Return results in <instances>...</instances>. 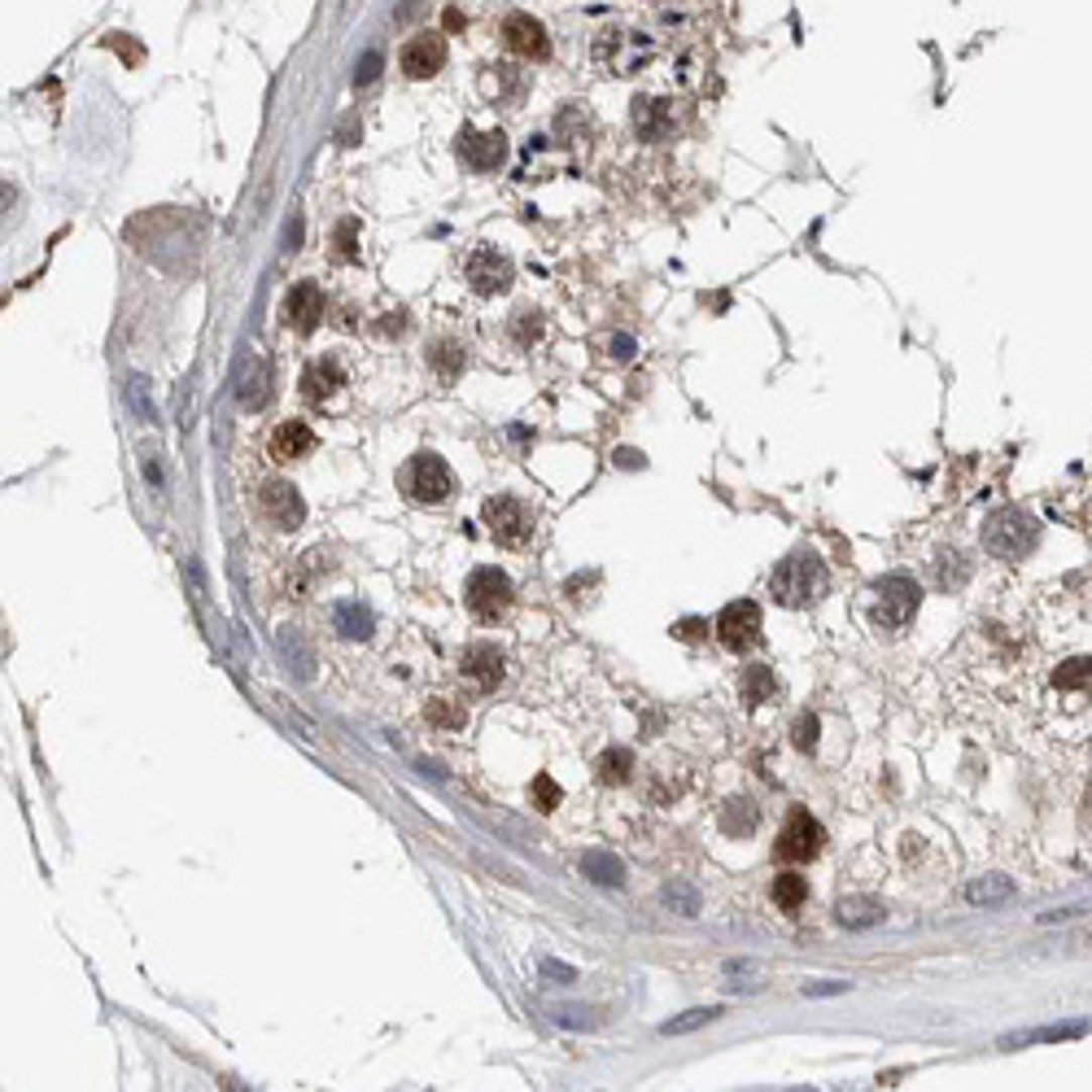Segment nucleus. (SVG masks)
<instances>
[{
    "label": "nucleus",
    "mask_w": 1092,
    "mask_h": 1092,
    "mask_svg": "<svg viewBox=\"0 0 1092 1092\" xmlns=\"http://www.w3.org/2000/svg\"><path fill=\"white\" fill-rule=\"evenodd\" d=\"M826 586H831V573H826V564L818 556H809V551L786 556L778 564V573L769 577V595L778 599L782 608H809V603H818L826 595Z\"/></svg>",
    "instance_id": "nucleus-1"
},
{
    "label": "nucleus",
    "mask_w": 1092,
    "mask_h": 1092,
    "mask_svg": "<svg viewBox=\"0 0 1092 1092\" xmlns=\"http://www.w3.org/2000/svg\"><path fill=\"white\" fill-rule=\"evenodd\" d=\"M1036 542H1041V524L1022 507H996L983 520V551L996 560H1022L1036 551Z\"/></svg>",
    "instance_id": "nucleus-2"
},
{
    "label": "nucleus",
    "mask_w": 1092,
    "mask_h": 1092,
    "mask_svg": "<svg viewBox=\"0 0 1092 1092\" xmlns=\"http://www.w3.org/2000/svg\"><path fill=\"white\" fill-rule=\"evenodd\" d=\"M398 485H402V494L411 498V503L442 507L446 498L455 494V472H451V464H446L442 455L419 451V455H411V459H406V464H402V472H398Z\"/></svg>",
    "instance_id": "nucleus-3"
},
{
    "label": "nucleus",
    "mask_w": 1092,
    "mask_h": 1092,
    "mask_svg": "<svg viewBox=\"0 0 1092 1092\" xmlns=\"http://www.w3.org/2000/svg\"><path fill=\"white\" fill-rule=\"evenodd\" d=\"M481 520H485V529H490L494 542L507 547V551H524L533 542V507L524 503V498H516V494L485 498Z\"/></svg>",
    "instance_id": "nucleus-4"
},
{
    "label": "nucleus",
    "mask_w": 1092,
    "mask_h": 1092,
    "mask_svg": "<svg viewBox=\"0 0 1092 1092\" xmlns=\"http://www.w3.org/2000/svg\"><path fill=\"white\" fill-rule=\"evenodd\" d=\"M651 39H638L634 31H621V26H608V31L595 35V66L608 75H634L638 66L651 62Z\"/></svg>",
    "instance_id": "nucleus-5"
},
{
    "label": "nucleus",
    "mask_w": 1092,
    "mask_h": 1092,
    "mask_svg": "<svg viewBox=\"0 0 1092 1092\" xmlns=\"http://www.w3.org/2000/svg\"><path fill=\"white\" fill-rule=\"evenodd\" d=\"M511 582H507V573H498V569H477L468 577V586H464V603H468V612L477 616V621H503L507 608H511Z\"/></svg>",
    "instance_id": "nucleus-6"
},
{
    "label": "nucleus",
    "mask_w": 1092,
    "mask_h": 1092,
    "mask_svg": "<svg viewBox=\"0 0 1092 1092\" xmlns=\"http://www.w3.org/2000/svg\"><path fill=\"white\" fill-rule=\"evenodd\" d=\"M258 516L267 520L271 529H280V533L301 529V520H307V503H301L297 485L284 481V477L262 481L258 485Z\"/></svg>",
    "instance_id": "nucleus-7"
},
{
    "label": "nucleus",
    "mask_w": 1092,
    "mask_h": 1092,
    "mask_svg": "<svg viewBox=\"0 0 1092 1092\" xmlns=\"http://www.w3.org/2000/svg\"><path fill=\"white\" fill-rule=\"evenodd\" d=\"M874 595H878L874 599V625L878 629H904L914 621L923 590H918V582H909V577H883Z\"/></svg>",
    "instance_id": "nucleus-8"
},
{
    "label": "nucleus",
    "mask_w": 1092,
    "mask_h": 1092,
    "mask_svg": "<svg viewBox=\"0 0 1092 1092\" xmlns=\"http://www.w3.org/2000/svg\"><path fill=\"white\" fill-rule=\"evenodd\" d=\"M822 844H826V831L813 822V813L809 809H796L792 818H786V826H782L778 844H773V857L786 861V865H800V861L818 857Z\"/></svg>",
    "instance_id": "nucleus-9"
},
{
    "label": "nucleus",
    "mask_w": 1092,
    "mask_h": 1092,
    "mask_svg": "<svg viewBox=\"0 0 1092 1092\" xmlns=\"http://www.w3.org/2000/svg\"><path fill=\"white\" fill-rule=\"evenodd\" d=\"M717 629V638H721V647H730V651H752L756 642H760V608L752 599H734L721 608V616L713 621Z\"/></svg>",
    "instance_id": "nucleus-10"
},
{
    "label": "nucleus",
    "mask_w": 1092,
    "mask_h": 1092,
    "mask_svg": "<svg viewBox=\"0 0 1092 1092\" xmlns=\"http://www.w3.org/2000/svg\"><path fill=\"white\" fill-rule=\"evenodd\" d=\"M498 35H503V44L524 62H547L551 57V35L533 13H507L503 26H498Z\"/></svg>",
    "instance_id": "nucleus-11"
},
{
    "label": "nucleus",
    "mask_w": 1092,
    "mask_h": 1092,
    "mask_svg": "<svg viewBox=\"0 0 1092 1092\" xmlns=\"http://www.w3.org/2000/svg\"><path fill=\"white\" fill-rule=\"evenodd\" d=\"M464 275H468V284H472V293H481V297H494V293H503V288L511 284V262L498 254V249L490 245H477L468 254L464 262Z\"/></svg>",
    "instance_id": "nucleus-12"
},
{
    "label": "nucleus",
    "mask_w": 1092,
    "mask_h": 1092,
    "mask_svg": "<svg viewBox=\"0 0 1092 1092\" xmlns=\"http://www.w3.org/2000/svg\"><path fill=\"white\" fill-rule=\"evenodd\" d=\"M398 66L406 79H433L446 66V39L438 31H419L402 44L398 52Z\"/></svg>",
    "instance_id": "nucleus-13"
},
{
    "label": "nucleus",
    "mask_w": 1092,
    "mask_h": 1092,
    "mask_svg": "<svg viewBox=\"0 0 1092 1092\" xmlns=\"http://www.w3.org/2000/svg\"><path fill=\"white\" fill-rule=\"evenodd\" d=\"M284 324L293 328V333H301V337L324 324V288L315 280H297L284 293Z\"/></svg>",
    "instance_id": "nucleus-14"
},
{
    "label": "nucleus",
    "mask_w": 1092,
    "mask_h": 1092,
    "mask_svg": "<svg viewBox=\"0 0 1092 1092\" xmlns=\"http://www.w3.org/2000/svg\"><path fill=\"white\" fill-rule=\"evenodd\" d=\"M315 446H320V438H315V429L307 419H280L267 438V455L275 464H293V459H307Z\"/></svg>",
    "instance_id": "nucleus-15"
},
{
    "label": "nucleus",
    "mask_w": 1092,
    "mask_h": 1092,
    "mask_svg": "<svg viewBox=\"0 0 1092 1092\" xmlns=\"http://www.w3.org/2000/svg\"><path fill=\"white\" fill-rule=\"evenodd\" d=\"M459 674H464L477 691H494L503 682V651L490 647V642H472L459 655Z\"/></svg>",
    "instance_id": "nucleus-16"
},
{
    "label": "nucleus",
    "mask_w": 1092,
    "mask_h": 1092,
    "mask_svg": "<svg viewBox=\"0 0 1092 1092\" xmlns=\"http://www.w3.org/2000/svg\"><path fill=\"white\" fill-rule=\"evenodd\" d=\"M301 398L307 402H328L333 393L346 385V367H341L337 354H324V359H311L307 372H301Z\"/></svg>",
    "instance_id": "nucleus-17"
},
{
    "label": "nucleus",
    "mask_w": 1092,
    "mask_h": 1092,
    "mask_svg": "<svg viewBox=\"0 0 1092 1092\" xmlns=\"http://www.w3.org/2000/svg\"><path fill=\"white\" fill-rule=\"evenodd\" d=\"M634 131H638L642 140H669L678 131L674 101H655V97L634 101Z\"/></svg>",
    "instance_id": "nucleus-18"
},
{
    "label": "nucleus",
    "mask_w": 1092,
    "mask_h": 1092,
    "mask_svg": "<svg viewBox=\"0 0 1092 1092\" xmlns=\"http://www.w3.org/2000/svg\"><path fill=\"white\" fill-rule=\"evenodd\" d=\"M459 153H464V162L472 170H494V166H503V157H507V136L503 131H468L464 140H459Z\"/></svg>",
    "instance_id": "nucleus-19"
},
{
    "label": "nucleus",
    "mask_w": 1092,
    "mask_h": 1092,
    "mask_svg": "<svg viewBox=\"0 0 1092 1092\" xmlns=\"http://www.w3.org/2000/svg\"><path fill=\"white\" fill-rule=\"evenodd\" d=\"M328 625H333L341 638H367L376 629V616L359 599H337L333 608H328Z\"/></svg>",
    "instance_id": "nucleus-20"
},
{
    "label": "nucleus",
    "mask_w": 1092,
    "mask_h": 1092,
    "mask_svg": "<svg viewBox=\"0 0 1092 1092\" xmlns=\"http://www.w3.org/2000/svg\"><path fill=\"white\" fill-rule=\"evenodd\" d=\"M1088 1036V1022H1058V1027H1041V1032H1022V1036H1005L1001 1049H1032V1045H1062V1041H1080Z\"/></svg>",
    "instance_id": "nucleus-21"
},
{
    "label": "nucleus",
    "mask_w": 1092,
    "mask_h": 1092,
    "mask_svg": "<svg viewBox=\"0 0 1092 1092\" xmlns=\"http://www.w3.org/2000/svg\"><path fill=\"white\" fill-rule=\"evenodd\" d=\"M931 582H936V590H944V595L962 590L970 582V564H966L962 551H944V556L931 564Z\"/></svg>",
    "instance_id": "nucleus-22"
},
{
    "label": "nucleus",
    "mask_w": 1092,
    "mask_h": 1092,
    "mask_svg": "<svg viewBox=\"0 0 1092 1092\" xmlns=\"http://www.w3.org/2000/svg\"><path fill=\"white\" fill-rule=\"evenodd\" d=\"M743 700L747 704H769L778 700V678L769 664H747L743 669Z\"/></svg>",
    "instance_id": "nucleus-23"
},
{
    "label": "nucleus",
    "mask_w": 1092,
    "mask_h": 1092,
    "mask_svg": "<svg viewBox=\"0 0 1092 1092\" xmlns=\"http://www.w3.org/2000/svg\"><path fill=\"white\" fill-rule=\"evenodd\" d=\"M595 773H599V782H608V786L629 782V773H634V752H629V747H612V752H603L595 760Z\"/></svg>",
    "instance_id": "nucleus-24"
},
{
    "label": "nucleus",
    "mask_w": 1092,
    "mask_h": 1092,
    "mask_svg": "<svg viewBox=\"0 0 1092 1092\" xmlns=\"http://www.w3.org/2000/svg\"><path fill=\"white\" fill-rule=\"evenodd\" d=\"M1014 883L1001 874H988V878H979V883H970L966 887V900L970 904H1001V900H1014Z\"/></svg>",
    "instance_id": "nucleus-25"
},
{
    "label": "nucleus",
    "mask_w": 1092,
    "mask_h": 1092,
    "mask_svg": "<svg viewBox=\"0 0 1092 1092\" xmlns=\"http://www.w3.org/2000/svg\"><path fill=\"white\" fill-rule=\"evenodd\" d=\"M429 363L438 367L442 380H455L459 372H464V363H468V350L459 346V341H438V346L429 350Z\"/></svg>",
    "instance_id": "nucleus-26"
},
{
    "label": "nucleus",
    "mask_w": 1092,
    "mask_h": 1092,
    "mask_svg": "<svg viewBox=\"0 0 1092 1092\" xmlns=\"http://www.w3.org/2000/svg\"><path fill=\"white\" fill-rule=\"evenodd\" d=\"M773 900H778V909H786V914H796L800 904L809 900V883H805V874H778L773 878Z\"/></svg>",
    "instance_id": "nucleus-27"
},
{
    "label": "nucleus",
    "mask_w": 1092,
    "mask_h": 1092,
    "mask_svg": "<svg viewBox=\"0 0 1092 1092\" xmlns=\"http://www.w3.org/2000/svg\"><path fill=\"white\" fill-rule=\"evenodd\" d=\"M721 831L726 835H752L756 831V805L752 800H730L721 813Z\"/></svg>",
    "instance_id": "nucleus-28"
},
{
    "label": "nucleus",
    "mask_w": 1092,
    "mask_h": 1092,
    "mask_svg": "<svg viewBox=\"0 0 1092 1092\" xmlns=\"http://www.w3.org/2000/svg\"><path fill=\"white\" fill-rule=\"evenodd\" d=\"M1054 687L1058 691H1092V660H1088V655H1080V660L1058 664Z\"/></svg>",
    "instance_id": "nucleus-29"
},
{
    "label": "nucleus",
    "mask_w": 1092,
    "mask_h": 1092,
    "mask_svg": "<svg viewBox=\"0 0 1092 1092\" xmlns=\"http://www.w3.org/2000/svg\"><path fill=\"white\" fill-rule=\"evenodd\" d=\"M333 258L337 262H354L359 258V223L354 219H341L337 232H333Z\"/></svg>",
    "instance_id": "nucleus-30"
},
{
    "label": "nucleus",
    "mask_w": 1092,
    "mask_h": 1092,
    "mask_svg": "<svg viewBox=\"0 0 1092 1092\" xmlns=\"http://www.w3.org/2000/svg\"><path fill=\"white\" fill-rule=\"evenodd\" d=\"M878 918H883V909H878L874 900H844L839 904V923L844 927H874Z\"/></svg>",
    "instance_id": "nucleus-31"
},
{
    "label": "nucleus",
    "mask_w": 1092,
    "mask_h": 1092,
    "mask_svg": "<svg viewBox=\"0 0 1092 1092\" xmlns=\"http://www.w3.org/2000/svg\"><path fill=\"white\" fill-rule=\"evenodd\" d=\"M537 337H542V315L537 311H516L511 315V341H516V346L529 350Z\"/></svg>",
    "instance_id": "nucleus-32"
},
{
    "label": "nucleus",
    "mask_w": 1092,
    "mask_h": 1092,
    "mask_svg": "<svg viewBox=\"0 0 1092 1092\" xmlns=\"http://www.w3.org/2000/svg\"><path fill=\"white\" fill-rule=\"evenodd\" d=\"M241 402L245 406H262L267 402V363H254V372L245 376V389H241Z\"/></svg>",
    "instance_id": "nucleus-33"
},
{
    "label": "nucleus",
    "mask_w": 1092,
    "mask_h": 1092,
    "mask_svg": "<svg viewBox=\"0 0 1092 1092\" xmlns=\"http://www.w3.org/2000/svg\"><path fill=\"white\" fill-rule=\"evenodd\" d=\"M586 870L595 883H608V887H621L625 883V874H621V861H612V857H590L586 861Z\"/></svg>",
    "instance_id": "nucleus-34"
},
{
    "label": "nucleus",
    "mask_w": 1092,
    "mask_h": 1092,
    "mask_svg": "<svg viewBox=\"0 0 1092 1092\" xmlns=\"http://www.w3.org/2000/svg\"><path fill=\"white\" fill-rule=\"evenodd\" d=\"M664 900L678 904V914H700V891L687 887V883H669L664 887Z\"/></svg>",
    "instance_id": "nucleus-35"
},
{
    "label": "nucleus",
    "mask_w": 1092,
    "mask_h": 1092,
    "mask_svg": "<svg viewBox=\"0 0 1092 1092\" xmlns=\"http://www.w3.org/2000/svg\"><path fill=\"white\" fill-rule=\"evenodd\" d=\"M721 1014V1009H691V1014H682L674 1022H664V1036H682V1032H695V1027H704V1022H713Z\"/></svg>",
    "instance_id": "nucleus-36"
},
{
    "label": "nucleus",
    "mask_w": 1092,
    "mask_h": 1092,
    "mask_svg": "<svg viewBox=\"0 0 1092 1092\" xmlns=\"http://www.w3.org/2000/svg\"><path fill=\"white\" fill-rule=\"evenodd\" d=\"M529 796H533V805H537V809H542V813H551V809H556V805H560V800H564V796H560V786H556V782H551V778H547V773H537V778H533V786H529Z\"/></svg>",
    "instance_id": "nucleus-37"
},
{
    "label": "nucleus",
    "mask_w": 1092,
    "mask_h": 1092,
    "mask_svg": "<svg viewBox=\"0 0 1092 1092\" xmlns=\"http://www.w3.org/2000/svg\"><path fill=\"white\" fill-rule=\"evenodd\" d=\"M433 721H438L442 730H459L468 721V713H464V708H451V700H438V704H433Z\"/></svg>",
    "instance_id": "nucleus-38"
},
{
    "label": "nucleus",
    "mask_w": 1092,
    "mask_h": 1092,
    "mask_svg": "<svg viewBox=\"0 0 1092 1092\" xmlns=\"http://www.w3.org/2000/svg\"><path fill=\"white\" fill-rule=\"evenodd\" d=\"M813 743H818V717H800L796 721V747L800 752H813Z\"/></svg>",
    "instance_id": "nucleus-39"
},
{
    "label": "nucleus",
    "mask_w": 1092,
    "mask_h": 1092,
    "mask_svg": "<svg viewBox=\"0 0 1092 1092\" xmlns=\"http://www.w3.org/2000/svg\"><path fill=\"white\" fill-rule=\"evenodd\" d=\"M376 75H380V52H367L363 66H359V71H354V84H372Z\"/></svg>",
    "instance_id": "nucleus-40"
},
{
    "label": "nucleus",
    "mask_w": 1092,
    "mask_h": 1092,
    "mask_svg": "<svg viewBox=\"0 0 1092 1092\" xmlns=\"http://www.w3.org/2000/svg\"><path fill=\"white\" fill-rule=\"evenodd\" d=\"M442 22H446V31H464V26H468V18H464V9H459V5L446 9V13H442Z\"/></svg>",
    "instance_id": "nucleus-41"
},
{
    "label": "nucleus",
    "mask_w": 1092,
    "mask_h": 1092,
    "mask_svg": "<svg viewBox=\"0 0 1092 1092\" xmlns=\"http://www.w3.org/2000/svg\"><path fill=\"white\" fill-rule=\"evenodd\" d=\"M835 992H848V983H809V996H835Z\"/></svg>",
    "instance_id": "nucleus-42"
},
{
    "label": "nucleus",
    "mask_w": 1092,
    "mask_h": 1092,
    "mask_svg": "<svg viewBox=\"0 0 1092 1092\" xmlns=\"http://www.w3.org/2000/svg\"><path fill=\"white\" fill-rule=\"evenodd\" d=\"M612 354H616V359H629V354H634V341H629V337H612Z\"/></svg>",
    "instance_id": "nucleus-43"
},
{
    "label": "nucleus",
    "mask_w": 1092,
    "mask_h": 1092,
    "mask_svg": "<svg viewBox=\"0 0 1092 1092\" xmlns=\"http://www.w3.org/2000/svg\"><path fill=\"white\" fill-rule=\"evenodd\" d=\"M704 629H708L704 621H682V625H678V634H682V638H700Z\"/></svg>",
    "instance_id": "nucleus-44"
}]
</instances>
